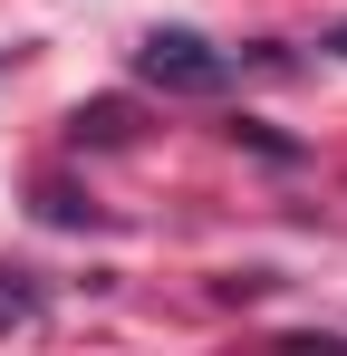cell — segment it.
I'll use <instances>...</instances> for the list:
<instances>
[{"label":"cell","instance_id":"cell-4","mask_svg":"<svg viewBox=\"0 0 347 356\" xmlns=\"http://www.w3.org/2000/svg\"><path fill=\"white\" fill-rule=\"evenodd\" d=\"M29 308H39V289H0V327H20Z\"/></svg>","mask_w":347,"mask_h":356},{"label":"cell","instance_id":"cell-5","mask_svg":"<svg viewBox=\"0 0 347 356\" xmlns=\"http://www.w3.org/2000/svg\"><path fill=\"white\" fill-rule=\"evenodd\" d=\"M338 58H347V29H338Z\"/></svg>","mask_w":347,"mask_h":356},{"label":"cell","instance_id":"cell-1","mask_svg":"<svg viewBox=\"0 0 347 356\" xmlns=\"http://www.w3.org/2000/svg\"><path fill=\"white\" fill-rule=\"evenodd\" d=\"M135 77H145V87H164V97H222V87H231V58L203 39V29H145Z\"/></svg>","mask_w":347,"mask_h":356},{"label":"cell","instance_id":"cell-2","mask_svg":"<svg viewBox=\"0 0 347 356\" xmlns=\"http://www.w3.org/2000/svg\"><path fill=\"white\" fill-rule=\"evenodd\" d=\"M125 116H135L125 97H97V106H77V116H68V135H77V145H116V135H125Z\"/></svg>","mask_w":347,"mask_h":356},{"label":"cell","instance_id":"cell-3","mask_svg":"<svg viewBox=\"0 0 347 356\" xmlns=\"http://www.w3.org/2000/svg\"><path fill=\"white\" fill-rule=\"evenodd\" d=\"M231 135H241V145H261L270 164H289V154H299V145H289V135H270V125H261V116H241V125H231Z\"/></svg>","mask_w":347,"mask_h":356}]
</instances>
